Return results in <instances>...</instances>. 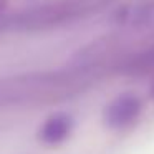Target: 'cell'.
<instances>
[{"instance_id": "3957f363", "label": "cell", "mask_w": 154, "mask_h": 154, "mask_svg": "<svg viewBox=\"0 0 154 154\" xmlns=\"http://www.w3.org/2000/svg\"><path fill=\"white\" fill-rule=\"evenodd\" d=\"M152 94H154V86H152Z\"/></svg>"}, {"instance_id": "7a4b0ae2", "label": "cell", "mask_w": 154, "mask_h": 154, "mask_svg": "<svg viewBox=\"0 0 154 154\" xmlns=\"http://www.w3.org/2000/svg\"><path fill=\"white\" fill-rule=\"evenodd\" d=\"M71 129V119L66 116H55L45 123L40 136L47 143H60L68 136Z\"/></svg>"}, {"instance_id": "6da1fadb", "label": "cell", "mask_w": 154, "mask_h": 154, "mask_svg": "<svg viewBox=\"0 0 154 154\" xmlns=\"http://www.w3.org/2000/svg\"><path fill=\"white\" fill-rule=\"evenodd\" d=\"M141 113V101L133 94L118 98L106 111V123L111 128H124L133 123Z\"/></svg>"}]
</instances>
